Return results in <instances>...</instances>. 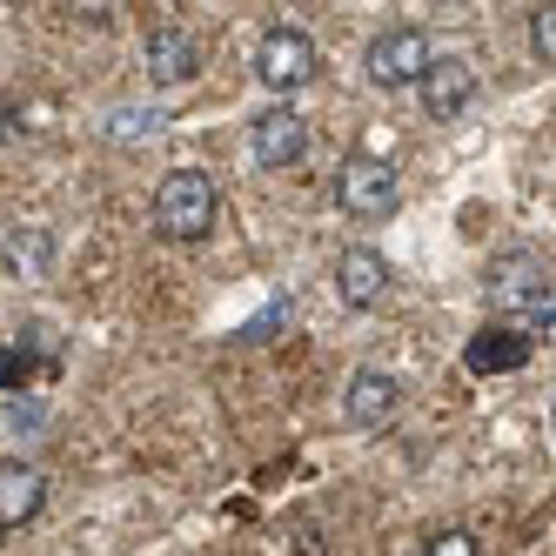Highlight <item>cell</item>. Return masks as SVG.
Returning a JSON list of instances; mask_svg holds the SVG:
<instances>
[{
    "label": "cell",
    "instance_id": "cell-1",
    "mask_svg": "<svg viewBox=\"0 0 556 556\" xmlns=\"http://www.w3.org/2000/svg\"><path fill=\"white\" fill-rule=\"evenodd\" d=\"M215 208H222V194L202 168H175L154 188V228H162L168 242H202L215 228Z\"/></svg>",
    "mask_w": 556,
    "mask_h": 556
},
{
    "label": "cell",
    "instance_id": "cell-2",
    "mask_svg": "<svg viewBox=\"0 0 556 556\" xmlns=\"http://www.w3.org/2000/svg\"><path fill=\"white\" fill-rule=\"evenodd\" d=\"M490 289L509 315V329H543L556 323V289H549V268L536 255H503L490 268Z\"/></svg>",
    "mask_w": 556,
    "mask_h": 556
},
{
    "label": "cell",
    "instance_id": "cell-3",
    "mask_svg": "<svg viewBox=\"0 0 556 556\" xmlns=\"http://www.w3.org/2000/svg\"><path fill=\"white\" fill-rule=\"evenodd\" d=\"M429 34L422 27H382L369 54H363V74H369V88L382 94H403V88H422V74H429Z\"/></svg>",
    "mask_w": 556,
    "mask_h": 556
},
{
    "label": "cell",
    "instance_id": "cell-4",
    "mask_svg": "<svg viewBox=\"0 0 556 556\" xmlns=\"http://www.w3.org/2000/svg\"><path fill=\"white\" fill-rule=\"evenodd\" d=\"M336 202L355 222H389L395 208H403V181H395V168L376 162V154H349V162L336 168Z\"/></svg>",
    "mask_w": 556,
    "mask_h": 556
},
{
    "label": "cell",
    "instance_id": "cell-5",
    "mask_svg": "<svg viewBox=\"0 0 556 556\" xmlns=\"http://www.w3.org/2000/svg\"><path fill=\"white\" fill-rule=\"evenodd\" d=\"M255 81H262L268 94H295V88H308V81H315V41H308L302 27L275 21L262 41H255Z\"/></svg>",
    "mask_w": 556,
    "mask_h": 556
},
{
    "label": "cell",
    "instance_id": "cell-6",
    "mask_svg": "<svg viewBox=\"0 0 556 556\" xmlns=\"http://www.w3.org/2000/svg\"><path fill=\"white\" fill-rule=\"evenodd\" d=\"M249 141H255V162L262 168H295L302 154H308V122L282 101V108H268L249 122Z\"/></svg>",
    "mask_w": 556,
    "mask_h": 556
},
{
    "label": "cell",
    "instance_id": "cell-7",
    "mask_svg": "<svg viewBox=\"0 0 556 556\" xmlns=\"http://www.w3.org/2000/svg\"><path fill=\"white\" fill-rule=\"evenodd\" d=\"M416 94H422V114H429V122H456V114L476 101V67H469L463 54H435Z\"/></svg>",
    "mask_w": 556,
    "mask_h": 556
},
{
    "label": "cell",
    "instance_id": "cell-8",
    "mask_svg": "<svg viewBox=\"0 0 556 556\" xmlns=\"http://www.w3.org/2000/svg\"><path fill=\"white\" fill-rule=\"evenodd\" d=\"M395 409H403V382H395V376H382V369H355V376H349L342 416H349L355 429H389Z\"/></svg>",
    "mask_w": 556,
    "mask_h": 556
},
{
    "label": "cell",
    "instance_id": "cell-9",
    "mask_svg": "<svg viewBox=\"0 0 556 556\" xmlns=\"http://www.w3.org/2000/svg\"><path fill=\"white\" fill-rule=\"evenodd\" d=\"M389 262L376 255V249H342L336 255V302L342 308H376L382 295H389Z\"/></svg>",
    "mask_w": 556,
    "mask_h": 556
},
{
    "label": "cell",
    "instance_id": "cell-10",
    "mask_svg": "<svg viewBox=\"0 0 556 556\" xmlns=\"http://www.w3.org/2000/svg\"><path fill=\"white\" fill-rule=\"evenodd\" d=\"M202 74V48H194L188 27H154L148 34V81L154 88H188Z\"/></svg>",
    "mask_w": 556,
    "mask_h": 556
},
{
    "label": "cell",
    "instance_id": "cell-11",
    "mask_svg": "<svg viewBox=\"0 0 556 556\" xmlns=\"http://www.w3.org/2000/svg\"><path fill=\"white\" fill-rule=\"evenodd\" d=\"M48 509V476L34 463H0V530H21Z\"/></svg>",
    "mask_w": 556,
    "mask_h": 556
},
{
    "label": "cell",
    "instance_id": "cell-12",
    "mask_svg": "<svg viewBox=\"0 0 556 556\" xmlns=\"http://www.w3.org/2000/svg\"><path fill=\"white\" fill-rule=\"evenodd\" d=\"M530 363V336L523 329H483L469 342V369L476 376H496V369H523Z\"/></svg>",
    "mask_w": 556,
    "mask_h": 556
},
{
    "label": "cell",
    "instance_id": "cell-13",
    "mask_svg": "<svg viewBox=\"0 0 556 556\" xmlns=\"http://www.w3.org/2000/svg\"><path fill=\"white\" fill-rule=\"evenodd\" d=\"M530 54H536L543 67H556V8H536V14H530Z\"/></svg>",
    "mask_w": 556,
    "mask_h": 556
},
{
    "label": "cell",
    "instance_id": "cell-14",
    "mask_svg": "<svg viewBox=\"0 0 556 556\" xmlns=\"http://www.w3.org/2000/svg\"><path fill=\"white\" fill-rule=\"evenodd\" d=\"M422 556H483V543H476L469 530H443V536H429Z\"/></svg>",
    "mask_w": 556,
    "mask_h": 556
},
{
    "label": "cell",
    "instance_id": "cell-15",
    "mask_svg": "<svg viewBox=\"0 0 556 556\" xmlns=\"http://www.w3.org/2000/svg\"><path fill=\"white\" fill-rule=\"evenodd\" d=\"M34 376V363H27V355L21 349H0V382H8V389H21Z\"/></svg>",
    "mask_w": 556,
    "mask_h": 556
},
{
    "label": "cell",
    "instance_id": "cell-16",
    "mask_svg": "<svg viewBox=\"0 0 556 556\" xmlns=\"http://www.w3.org/2000/svg\"><path fill=\"white\" fill-rule=\"evenodd\" d=\"M549 435H556V409H549Z\"/></svg>",
    "mask_w": 556,
    "mask_h": 556
}]
</instances>
